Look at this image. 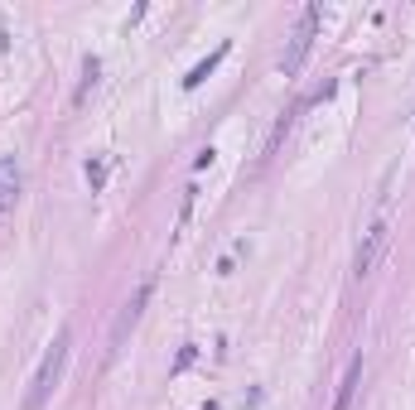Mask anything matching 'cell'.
<instances>
[{
    "label": "cell",
    "mask_w": 415,
    "mask_h": 410,
    "mask_svg": "<svg viewBox=\"0 0 415 410\" xmlns=\"http://www.w3.org/2000/svg\"><path fill=\"white\" fill-rule=\"evenodd\" d=\"M68 348H73V328H58L54 348L44 353V362H39V372H34V382H29L25 410H44V406H49V396H54L58 377H63V367H68Z\"/></svg>",
    "instance_id": "obj_1"
},
{
    "label": "cell",
    "mask_w": 415,
    "mask_h": 410,
    "mask_svg": "<svg viewBox=\"0 0 415 410\" xmlns=\"http://www.w3.org/2000/svg\"><path fill=\"white\" fill-rule=\"evenodd\" d=\"M314 34H319V5H305V10H300V25L290 34V49L280 58V73H285V78H300L309 49H314Z\"/></svg>",
    "instance_id": "obj_2"
},
{
    "label": "cell",
    "mask_w": 415,
    "mask_h": 410,
    "mask_svg": "<svg viewBox=\"0 0 415 410\" xmlns=\"http://www.w3.org/2000/svg\"><path fill=\"white\" fill-rule=\"evenodd\" d=\"M387 237H391V222L387 218H377L367 232H362V242H358V256H353V280H367L372 275V266L382 261V251H387Z\"/></svg>",
    "instance_id": "obj_3"
},
{
    "label": "cell",
    "mask_w": 415,
    "mask_h": 410,
    "mask_svg": "<svg viewBox=\"0 0 415 410\" xmlns=\"http://www.w3.org/2000/svg\"><path fill=\"white\" fill-rule=\"evenodd\" d=\"M145 300H150V285H140L131 300L121 304V319H116V328H111V348H107V362H116L121 357V348H126V338L136 333V324H140V314H145Z\"/></svg>",
    "instance_id": "obj_4"
},
{
    "label": "cell",
    "mask_w": 415,
    "mask_h": 410,
    "mask_svg": "<svg viewBox=\"0 0 415 410\" xmlns=\"http://www.w3.org/2000/svg\"><path fill=\"white\" fill-rule=\"evenodd\" d=\"M20 184H25L20 160H15V155H0V213H10V208L20 203Z\"/></svg>",
    "instance_id": "obj_5"
},
{
    "label": "cell",
    "mask_w": 415,
    "mask_h": 410,
    "mask_svg": "<svg viewBox=\"0 0 415 410\" xmlns=\"http://www.w3.org/2000/svg\"><path fill=\"white\" fill-rule=\"evenodd\" d=\"M358 386H362V353L348 362V372H343V382H338V396H333V410H353Z\"/></svg>",
    "instance_id": "obj_6"
},
{
    "label": "cell",
    "mask_w": 415,
    "mask_h": 410,
    "mask_svg": "<svg viewBox=\"0 0 415 410\" xmlns=\"http://www.w3.org/2000/svg\"><path fill=\"white\" fill-rule=\"evenodd\" d=\"M227 54H232V44L222 39V44H218V49H213L208 58H198L194 68H189V78H184V92H194V87H203V82H208V73H213V68H218V63H222Z\"/></svg>",
    "instance_id": "obj_7"
},
{
    "label": "cell",
    "mask_w": 415,
    "mask_h": 410,
    "mask_svg": "<svg viewBox=\"0 0 415 410\" xmlns=\"http://www.w3.org/2000/svg\"><path fill=\"white\" fill-rule=\"evenodd\" d=\"M97 73H102V63L87 54L83 58V87H78V102H87V92H92V82H97Z\"/></svg>",
    "instance_id": "obj_8"
},
{
    "label": "cell",
    "mask_w": 415,
    "mask_h": 410,
    "mask_svg": "<svg viewBox=\"0 0 415 410\" xmlns=\"http://www.w3.org/2000/svg\"><path fill=\"white\" fill-rule=\"evenodd\" d=\"M83 174H87V184H92V193H102V184H107V160H87Z\"/></svg>",
    "instance_id": "obj_9"
},
{
    "label": "cell",
    "mask_w": 415,
    "mask_h": 410,
    "mask_svg": "<svg viewBox=\"0 0 415 410\" xmlns=\"http://www.w3.org/2000/svg\"><path fill=\"white\" fill-rule=\"evenodd\" d=\"M194 357H198V348L189 343V348H179V362H174V372H184V367H194Z\"/></svg>",
    "instance_id": "obj_10"
}]
</instances>
